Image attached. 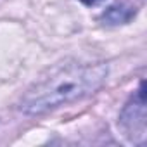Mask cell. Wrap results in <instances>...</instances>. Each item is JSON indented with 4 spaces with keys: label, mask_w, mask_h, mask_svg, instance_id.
Masks as SVG:
<instances>
[{
    "label": "cell",
    "mask_w": 147,
    "mask_h": 147,
    "mask_svg": "<svg viewBox=\"0 0 147 147\" xmlns=\"http://www.w3.org/2000/svg\"><path fill=\"white\" fill-rule=\"evenodd\" d=\"M107 78L104 62H66L33 83L19 100L24 114H43L95 94Z\"/></svg>",
    "instance_id": "6da1fadb"
},
{
    "label": "cell",
    "mask_w": 147,
    "mask_h": 147,
    "mask_svg": "<svg viewBox=\"0 0 147 147\" xmlns=\"http://www.w3.org/2000/svg\"><path fill=\"white\" fill-rule=\"evenodd\" d=\"M123 135L133 142L142 145L145 142V130H147V113H145V85L140 82L138 90L130 97V100L125 104L119 114L118 121Z\"/></svg>",
    "instance_id": "7a4b0ae2"
},
{
    "label": "cell",
    "mask_w": 147,
    "mask_h": 147,
    "mask_svg": "<svg viewBox=\"0 0 147 147\" xmlns=\"http://www.w3.org/2000/svg\"><path fill=\"white\" fill-rule=\"evenodd\" d=\"M137 14V9L133 5L128 4H114L111 7H107V11L102 12L100 21L102 24L107 26H119V24H126L130 23Z\"/></svg>",
    "instance_id": "3957f363"
},
{
    "label": "cell",
    "mask_w": 147,
    "mask_h": 147,
    "mask_svg": "<svg viewBox=\"0 0 147 147\" xmlns=\"http://www.w3.org/2000/svg\"><path fill=\"white\" fill-rule=\"evenodd\" d=\"M80 2H83L85 5H97V4L104 2V0H80Z\"/></svg>",
    "instance_id": "277c9868"
}]
</instances>
